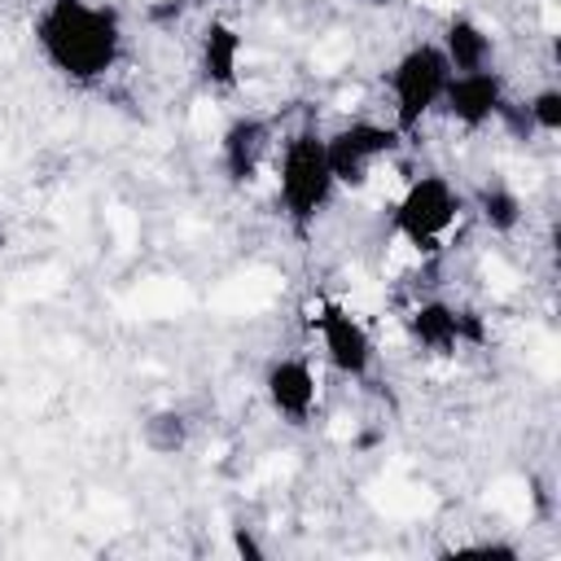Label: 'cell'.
<instances>
[{
	"instance_id": "cell-12",
	"label": "cell",
	"mask_w": 561,
	"mask_h": 561,
	"mask_svg": "<svg viewBox=\"0 0 561 561\" xmlns=\"http://www.w3.org/2000/svg\"><path fill=\"white\" fill-rule=\"evenodd\" d=\"M438 48H443V57H447L451 75L486 70V66H495V53H500V44H495L491 26H486L482 18H473V13H465V9H451V13L443 18Z\"/></svg>"
},
{
	"instance_id": "cell-11",
	"label": "cell",
	"mask_w": 561,
	"mask_h": 561,
	"mask_svg": "<svg viewBox=\"0 0 561 561\" xmlns=\"http://www.w3.org/2000/svg\"><path fill=\"white\" fill-rule=\"evenodd\" d=\"M245 70V35L237 22L210 13L197 31V79L210 92H237Z\"/></svg>"
},
{
	"instance_id": "cell-17",
	"label": "cell",
	"mask_w": 561,
	"mask_h": 561,
	"mask_svg": "<svg viewBox=\"0 0 561 561\" xmlns=\"http://www.w3.org/2000/svg\"><path fill=\"white\" fill-rule=\"evenodd\" d=\"M469 552H482V557H504V561H517L522 548L517 543H500V539H486V543H473Z\"/></svg>"
},
{
	"instance_id": "cell-10",
	"label": "cell",
	"mask_w": 561,
	"mask_h": 561,
	"mask_svg": "<svg viewBox=\"0 0 561 561\" xmlns=\"http://www.w3.org/2000/svg\"><path fill=\"white\" fill-rule=\"evenodd\" d=\"M508 75L500 66L486 70H469V75H451L438 101V114L456 127V131H482L500 118L504 101H508Z\"/></svg>"
},
{
	"instance_id": "cell-7",
	"label": "cell",
	"mask_w": 561,
	"mask_h": 561,
	"mask_svg": "<svg viewBox=\"0 0 561 561\" xmlns=\"http://www.w3.org/2000/svg\"><path fill=\"white\" fill-rule=\"evenodd\" d=\"M276 123L267 114H232L219 131L215 158L224 171L228 188H254L263 175H272V158H276Z\"/></svg>"
},
{
	"instance_id": "cell-15",
	"label": "cell",
	"mask_w": 561,
	"mask_h": 561,
	"mask_svg": "<svg viewBox=\"0 0 561 561\" xmlns=\"http://www.w3.org/2000/svg\"><path fill=\"white\" fill-rule=\"evenodd\" d=\"M522 114H526L530 136H557L561 131V88L557 83H539L535 92H526Z\"/></svg>"
},
{
	"instance_id": "cell-16",
	"label": "cell",
	"mask_w": 561,
	"mask_h": 561,
	"mask_svg": "<svg viewBox=\"0 0 561 561\" xmlns=\"http://www.w3.org/2000/svg\"><path fill=\"white\" fill-rule=\"evenodd\" d=\"M232 552H237V557H245V561H263V557H267V548L254 539V530H250V526H232Z\"/></svg>"
},
{
	"instance_id": "cell-1",
	"label": "cell",
	"mask_w": 561,
	"mask_h": 561,
	"mask_svg": "<svg viewBox=\"0 0 561 561\" xmlns=\"http://www.w3.org/2000/svg\"><path fill=\"white\" fill-rule=\"evenodd\" d=\"M31 44L57 79L92 88L118 70L127 53V26L105 0H44L31 18Z\"/></svg>"
},
{
	"instance_id": "cell-2",
	"label": "cell",
	"mask_w": 561,
	"mask_h": 561,
	"mask_svg": "<svg viewBox=\"0 0 561 561\" xmlns=\"http://www.w3.org/2000/svg\"><path fill=\"white\" fill-rule=\"evenodd\" d=\"M272 193H276V210L285 215V224L307 237L316 232V224L329 215L337 184L329 171V153H324V131L320 127H294L276 140V158H272Z\"/></svg>"
},
{
	"instance_id": "cell-18",
	"label": "cell",
	"mask_w": 561,
	"mask_h": 561,
	"mask_svg": "<svg viewBox=\"0 0 561 561\" xmlns=\"http://www.w3.org/2000/svg\"><path fill=\"white\" fill-rule=\"evenodd\" d=\"M193 4H210V0H193Z\"/></svg>"
},
{
	"instance_id": "cell-8",
	"label": "cell",
	"mask_w": 561,
	"mask_h": 561,
	"mask_svg": "<svg viewBox=\"0 0 561 561\" xmlns=\"http://www.w3.org/2000/svg\"><path fill=\"white\" fill-rule=\"evenodd\" d=\"M403 337L425 355H456L460 346H482L486 324L451 298H421L403 311Z\"/></svg>"
},
{
	"instance_id": "cell-13",
	"label": "cell",
	"mask_w": 561,
	"mask_h": 561,
	"mask_svg": "<svg viewBox=\"0 0 561 561\" xmlns=\"http://www.w3.org/2000/svg\"><path fill=\"white\" fill-rule=\"evenodd\" d=\"M469 215L491 232V237H513L526 224V197L504 180V175H486L465 193Z\"/></svg>"
},
{
	"instance_id": "cell-14",
	"label": "cell",
	"mask_w": 561,
	"mask_h": 561,
	"mask_svg": "<svg viewBox=\"0 0 561 561\" xmlns=\"http://www.w3.org/2000/svg\"><path fill=\"white\" fill-rule=\"evenodd\" d=\"M140 447L149 451V456H158V460H171V456H184L188 451V443H193V421H188V412L184 408H175V403H167V408H149L145 416H140Z\"/></svg>"
},
{
	"instance_id": "cell-4",
	"label": "cell",
	"mask_w": 561,
	"mask_h": 561,
	"mask_svg": "<svg viewBox=\"0 0 561 561\" xmlns=\"http://www.w3.org/2000/svg\"><path fill=\"white\" fill-rule=\"evenodd\" d=\"M451 79V66L438 48V39H412L386 70V96H390V123L403 136H416L443 101V88Z\"/></svg>"
},
{
	"instance_id": "cell-5",
	"label": "cell",
	"mask_w": 561,
	"mask_h": 561,
	"mask_svg": "<svg viewBox=\"0 0 561 561\" xmlns=\"http://www.w3.org/2000/svg\"><path fill=\"white\" fill-rule=\"evenodd\" d=\"M403 131L381 118H346L333 131H324V153L337 193H364L381 162H390L403 149Z\"/></svg>"
},
{
	"instance_id": "cell-3",
	"label": "cell",
	"mask_w": 561,
	"mask_h": 561,
	"mask_svg": "<svg viewBox=\"0 0 561 561\" xmlns=\"http://www.w3.org/2000/svg\"><path fill=\"white\" fill-rule=\"evenodd\" d=\"M465 215H469L465 188L447 171H421L390 202L386 228H390V237L416 263H430V259H438L451 245V237H456V228H460Z\"/></svg>"
},
{
	"instance_id": "cell-6",
	"label": "cell",
	"mask_w": 561,
	"mask_h": 561,
	"mask_svg": "<svg viewBox=\"0 0 561 561\" xmlns=\"http://www.w3.org/2000/svg\"><path fill=\"white\" fill-rule=\"evenodd\" d=\"M311 333L320 342V359L342 381H368L377 368V337L373 329L342 302V298H316L311 307Z\"/></svg>"
},
{
	"instance_id": "cell-9",
	"label": "cell",
	"mask_w": 561,
	"mask_h": 561,
	"mask_svg": "<svg viewBox=\"0 0 561 561\" xmlns=\"http://www.w3.org/2000/svg\"><path fill=\"white\" fill-rule=\"evenodd\" d=\"M263 399L272 408L276 421L285 425H307L320 408V368L311 364V355H298V351H280L263 364Z\"/></svg>"
}]
</instances>
